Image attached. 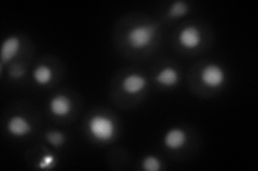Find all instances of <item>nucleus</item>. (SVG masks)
I'll return each mask as SVG.
<instances>
[{"instance_id": "f8f14e48", "label": "nucleus", "mask_w": 258, "mask_h": 171, "mask_svg": "<svg viewBox=\"0 0 258 171\" xmlns=\"http://www.w3.org/2000/svg\"><path fill=\"white\" fill-rule=\"evenodd\" d=\"M188 6L185 2H182V0H177V2H174L170 8H169L168 14L171 19H179L181 16H184L185 14H187L188 12Z\"/></svg>"}, {"instance_id": "20e7f679", "label": "nucleus", "mask_w": 258, "mask_h": 171, "mask_svg": "<svg viewBox=\"0 0 258 171\" xmlns=\"http://www.w3.org/2000/svg\"><path fill=\"white\" fill-rule=\"evenodd\" d=\"M21 48V40L18 37L7 38L2 46V63H0V72L6 63L10 62L14 57L19 54Z\"/></svg>"}, {"instance_id": "4468645a", "label": "nucleus", "mask_w": 258, "mask_h": 171, "mask_svg": "<svg viewBox=\"0 0 258 171\" xmlns=\"http://www.w3.org/2000/svg\"><path fill=\"white\" fill-rule=\"evenodd\" d=\"M142 168L147 171H158L161 168V162L156 156L149 155L142 160Z\"/></svg>"}, {"instance_id": "1a4fd4ad", "label": "nucleus", "mask_w": 258, "mask_h": 171, "mask_svg": "<svg viewBox=\"0 0 258 171\" xmlns=\"http://www.w3.org/2000/svg\"><path fill=\"white\" fill-rule=\"evenodd\" d=\"M72 102L68 96L58 94L50 101V111L56 117H64L71 111Z\"/></svg>"}, {"instance_id": "dca6fc26", "label": "nucleus", "mask_w": 258, "mask_h": 171, "mask_svg": "<svg viewBox=\"0 0 258 171\" xmlns=\"http://www.w3.org/2000/svg\"><path fill=\"white\" fill-rule=\"evenodd\" d=\"M24 75H25V70H24V68L21 67L20 64H16V66L11 68V71H10L11 78H13V79H20Z\"/></svg>"}, {"instance_id": "f03ea898", "label": "nucleus", "mask_w": 258, "mask_h": 171, "mask_svg": "<svg viewBox=\"0 0 258 171\" xmlns=\"http://www.w3.org/2000/svg\"><path fill=\"white\" fill-rule=\"evenodd\" d=\"M88 129L96 140L109 141L115 134V123L110 118L96 115L88 121Z\"/></svg>"}, {"instance_id": "39448f33", "label": "nucleus", "mask_w": 258, "mask_h": 171, "mask_svg": "<svg viewBox=\"0 0 258 171\" xmlns=\"http://www.w3.org/2000/svg\"><path fill=\"white\" fill-rule=\"evenodd\" d=\"M179 43L188 50H194L201 43V32L195 26L183 28L179 34Z\"/></svg>"}, {"instance_id": "9d476101", "label": "nucleus", "mask_w": 258, "mask_h": 171, "mask_svg": "<svg viewBox=\"0 0 258 171\" xmlns=\"http://www.w3.org/2000/svg\"><path fill=\"white\" fill-rule=\"evenodd\" d=\"M156 81L164 87H174L179 81V73L171 67H167L161 70L155 77Z\"/></svg>"}, {"instance_id": "423d86ee", "label": "nucleus", "mask_w": 258, "mask_h": 171, "mask_svg": "<svg viewBox=\"0 0 258 171\" xmlns=\"http://www.w3.org/2000/svg\"><path fill=\"white\" fill-rule=\"evenodd\" d=\"M187 141L186 132L182 128H171L169 129L164 137V143L166 148L170 150H179L183 148Z\"/></svg>"}, {"instance_id": "0eeeda50", "label": "nucleus", "mask_w": 258, "mask_h": 171, "mask_svg": "<svg viewBox=\"0 0 258 171\" xmlns=\"http://www.w3.org/2000/svg\"><path fill=\"white\" fill-rule=\"evenodd\" d=\"M145 86H147V79L142 75L137 74V73L127 75L122 83V89L124 92L131 95L141 92Z\"/></svg>"}, {"instance_id": "ddd939ff", "label": "nucleus", "mask_w": 258, "mask_h": 171, "mask_svg": "<svg viewBox=\"0 0 258 171\" xmlns=\"http://www.w3.org/2000/svg\"><path fill=\"white\" fill-rule=\"evenodd\" d=\"M45 139L47 143L52 145L53 148L58 149L62 144L64 143V140H66V137H64V134L59 131H48L45 135Z\"/></svg>"}, {"instance_id": "2eb2a0df", "label": "nucleus", "mask_w": 258, "mask_h": 171, "mask_svg": "<svg viewBox=\"0 0 258 171\" xmlns=\"http://www.w3.org/2000/svg\"><path fill=\"white\" fill-rule=\"evenodd\" d=\"M56 159L52 154H46L39 161V167L41 169H51L55 166Z\"/></svg>"}, {"instance_id": "6e6552de", "label": "nucleus", "mask_w": 258, "mask_h": 171, "mask_svg": "<svg viewBox=\"0 0 258 171\" xmlns=\"http://www.w3.org/2000/svg\"><path fill=\"white\" fill-rule=\"evenodd\" d=\"M7 127H8V131H9V133L16 137H22V136L28 135L32 129L30 122L26 118H24L23 116L12 117L9 120V122H8Z\"/></svg>"}, {"instance_id": "7ed1b4c3", "label": "nucleus", "mask_w": 258, "mask_h": 171, "mask_svg": "<svg viewBox=\"0 0 258 171\" xmlns=\"http://www.w3.org/2000/svg\"><path fill=\"white\" fill-rule=\"evenodd\" d=\"M200 78L204 85L209 88H219L221 87L226 79L225 71L215 63H210L206 66L200 73Z\"/></svg>"}, {"instance_id": "f257e3e1", "label": "nucleus", "mask_w": 258, "mask_h": 171, "mask_svg": "<svg viewBox=\"0 0 258 171\" xmlns=\"http://www.w3.org/2000/svg\"><path fill=\"white\" fill-rule=\"evenodd\" d=\"M156 25H140L128 31L127 43L134 50H142L148 47L156 35Z\"/></svg>"}, {"instance_id": "9b49d317", "label": "nucleus", "mask_w": 258, "mask_h": 171, "mask_svg": "<svg viewBox=\"0 0 258 171\" xmlns=\"http://www.w3.org/2000/svg\"><path fill=\"white\" fill-rule=\"evenodd\" d=\"M32 76H34V80L38 85H47L52 80L53 72L50 69V67L45 66V64H41V66H38L34 73H32Z\"/></svg>"}]
</instances>
